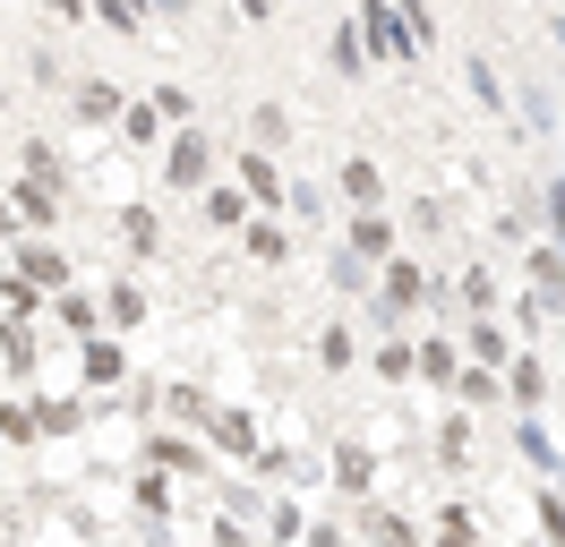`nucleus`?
I'll return each instance as SVG.
<instances>
[{
    "mask_svg": "<svg viewBox=\"0 0 565 547\" xmlns=\"http://www.w3.org/2000/svg\"><path fill=\"white\" fill-rule=\"evenodd\" d=\"M163 180H172V189H206V180H214V137L206 129H180L172 146H163Z\"/></svg>",
    "mask_w": 565,
    "mask_h": 547,
    "instance_id": "1",
    "label": "nucleus"
},
{
    "mask_svg": "<svg viewBox=\"0 0 565 547\" xmlns=\"http://www.w3.org/2000/svg\"><path fill=\"white\" fill-rule=\"evenodd\" d=\"M420 300H428L420 257H386V282H377V317H386V325H403V317H412Z\"/></svg>",
    "mask_w": 565,
    "mask_h": 547,
    "instance_id": "2",
    "label": "nucleus"
},
{
    "mask_svg": "<svg viewBox=\"0 0 565 547\" xmlns=\"http://www.w3.org/2000/svg\"><path fill=\"white\" fill-rule=\"evenodd\" d=\"M360 26H369V52H386V61H420V43H412V26L394 18V0H360Z\"/></svg>",
    "mask_w": 565,
    "mask_h": 547,
    "instance_id": "3",
    "label": "nucleus"
},
{
    "mask_svg": "<svg viewBox=\"0 0 565 547\" xmlns=\"http://www.w3.org/2000/svg\"><path fill=\"white\" fill-rule=\"evenodd\" d=\"M77 120H95V129H120V120H129V103H120V86H111V77H77Z\"/></svg>",
    "mask_w": 565,
    "mask_h": 547,
    "instance_id": "4",
    "label": "nucleus"
},
{
    "mask_svg": "<svg viewBox=\"0 0 565 547\" xmlns=\"http://www.w3.org/2000/svg\"><path fill=\"white\" fill-rule=\"evenodd\" d=\"M18 274H26L35 291H70V257H61V248H43V239L18 248Z\"/></svg>",
    "mask_w": 565,
    "mask_h": 547,
    "instance_id": "5",
    "label": "nucleus"
},
{
    "mask_svg": "<svg viewBox=\"0 0 565 547\" xmlns=\"http://www.w3.org/2000/svg\"><path fill=\"white\" fill-rule=\"evenodd\" d=\"M9 214H18V223H61V189H43V180H18V189H9Z\"/></svg>",
    "mask_w": 565,
    "mask_h": 547,
    "instance_id": "6",
    "label": "nucleus"
},
{
    "mask_svg": "<svg viewBox=\"0 0 565 547\" xmlns=\"http://www.w3.org/2000/svg\"><path fill=\"white\" fill-rule=\"evenodd\" d=\"M206 437L214 453H257V419L248 410H206Z\"/></svg>",
    "mask_w": 565,
    "mask_h": 547,
    "instance_id": "7",
    "label": "nucleus"
},
{
    "mask_svg": "<svg viewBox=\"0 0 565 547\" xmlns=\"http://www.w3.org/2000/svg\"><path fill=\"white\" fill-rule=\"evenodd\" d=\"M531 291H540V300L548 308H565V248H531Z\"/></svg>",
    "mask_w": 565,
    "mask_h": 547,
    "instance_id": "8",
    "label": "nucleus"
},
{
    "mask_svg": "<svg viewBox=\"0 0 565 547\" xmlns=\"http://www.w3.org/2000/svg\"><path fill=\"white\" fill-rule=\"evenodd\" d=\"M334 189H343V205H352V214H369V205L386 197V180H377V163H360V154L343 163V180H334Z\"/></svg>",
    "mask_w": 565,
    "mask_h": 547,
    "instance_id": "9",
    "label": "nucleus"
},
{
    "mask_svg": "<svg viewBox=\"0 0 565 547\" xmlns=\"http://www.w3.org/2000/svg\"><path fill=\"white\" fill-rule=\"evenodd\" d=\"M241 189H248V197H257V205H291V197H282V171L266 163L257 146H248V154H241Z\"/></svg>",
    "mask_w": 565,
    "mask_h": 547,
    "instance_id": "10",
    "label": "nucleus"
},
{
    "mask_svg": "<svg viewBox=\"0 0 565 547\" xmlns=\"http://www.w3.org/2000/svg\"><path fill=\"white\" fill-rule=\"evenodd\" d=\"M343 248H360V257L377 266V257H386V248H394V223H386V214H377V205H369V214H352V239H343Z\"/></svg>",
    "mask_w": 565,
    "mask_h": 547,
    "instance_id": "11",
    "label": "nucleus"
},
{
    "mask_svg": "<svg viewBox=\"0 0 565 547\" xmlns=\"http://www.w3.org/2000/svg\"><path fill=\"white\" fill-rule=\"evenodd\" d=\"M326 61H334V77H360V68H369V34H360V26H334Z\"/></svg>",
    "mask_w": 565,
    "mask_h": 547,
    "instance_id": "12",
    "label": "nucleus"
},
{
    "mask_svg": "<svg viewBox=\"0 0 565 547\" xmlns=\"http://www.w3.org/2000/svg\"><path fill=\"white\" fill-rule=\"evenodd\" d=\"M248 205H257L248 189H206V205H198V214H206L214 232H232V223H248Z\"/></svg>",
    "mask_w": 565,
    "mask_h": 547,
    "instance_id": "13",
    "label": "nucleus"
},
{
    "mask_svg": "<svg viewBox=\"0 0 565 547\" xmlns=\"http://www.w3.org/2000/svg\"><path fill=\"white\" fill-rule=\"evenodd\" d=\"M505 394H514L523 410H540V403H548V368H540V360H514V376H505Z\"/></svg>",
    "mask_w": 565,
    "mask_h": 547,
    "instance_id": "14",
    "label": "nucleus"
},
{
    "mask_svg": "<svg viewBox=\"0 0 565 547\" xmlns=\"http://www.w3.org/2000/svg\"><path fill=\"white\" fill-rule=\"evenodd\" d=\"M282 137H291V120H282L275 103H257V111H248V146H257V154H275Z\"/></svg>",
    "mask_w": 565,
    "mask_h": 547,
    "instance_id": "15",
    "label": "nucleus"
},
{
    "mask_svg": "<svg viewBox=\"0 0 565 547\" xmlns=\"http://www.w3.org/2000/svg\"><path fill=\"white\" fill-rule=\"evenodd\" d=\"M248 257H257V266H282V257H291V232H282V223H248Z\"/></svg>",
    "mask_w": 565,
    "mask_h": 547,
    "instance_id": "16",
    "label": "nucleus"
},
{
    "mask_svg": "<svg viewBox=\"0 0 565 547\" xmlns=\"http://www.w3.org/2000/svg\"><path fill=\"white\" fill-rule=\"evenodd\" d=\"M462 351H471L480 368H505V351H514V342H505V334H497V325H489V317H480V325L462 334Z\"/></svg>",
    "mask_w": 565,
    "mask_h": 547,
    "instance_id": "17",
    "label": "nucleus"
},
{
    "mask_svg": "<svg viewBox=\"0 0 565 547\" xmlns=\"http://www.w3.org/2000/svg\"><path fill=\"white\" fill-rule=\"evenodd\" d=\"M369 471H377V462H369V444H343V453H334V487H343V496H360Z\"/></svg>",
    "mask_w": 565,
    "mask_h": 547,
    "instance_id": "18",
    "label": "nucleus"
},
{
    "mask_svg": "<svg viewBox=\"0 0 565 547\" xmlns=\"http://www.w3.org/2000/svg\"><path fill=\"white\" fill-rule=\"evenodd\" d=\"M104 317H111V325H120V334H129V325H146V291H138V282H111Z\"/></svg>",
    "mask_w": 565,
    "mask_h": 547,
    "instance_id": "19",
    "label": "nucleus"
},
{
    "mask_svg": "<svg viewBox=\"0 0 565 547\" xmlns=\"http://www.w3.org/2000/svg\"><path fill=\"white\" fill-rule=\"evenodd\" d=\"M0 360H9V376H26V368H35V334H26L18 317L0 325Z\"/></svg>",
    "mask_w": 565,
    "mask_h": 547,
    "instance_id": "20",
    "label": "nucleus"
},
{
    "mask_svg": "<svg viewBox=\"0 0 565 547\" xmlns=\"http://www.w3.org/2000/svg\"><path fill=\"white\" fill-rule=\"evenodd\" d=\"M0 437H9V444L43 437V410H35V403H0Z\"/></svg>",
    "mask_w": 565,
    "mask_h": 547,
    "instance_id": "21",
    "label": "nucleus"
},
{
    "mask_svg": "<svg viewBox=\"0 0 565 547\" xmlns=\"http://www.w3.org/2000/svg\"><path fill=\"white\" fill-rule=\"evenodd\" d=\"M120 137H129V146H154V137H163V103H129Z\"/></svg>",
    "mask_w": 565,
    "mask_h": 547,
    "instance_id": "22",
    "label": "nucleus"
},
{
    "mask_svg": "<svg viewBox=\"0 0 565 547\" xmlns=\"http://www.w3.org/2000/svg\"><path fill=\"white\" fill-rule=\"evenodd\" d=\"M95 317H104V308L86 300V291H61V325H70L77 342H95Z\"/></svg>",
    "mask_w": 565,
    "mask_h": 547,
    "instance_id": "23",
    "label": "nucleus"
},
{
    "mask_svg": "<svg viewBox=\"0 0 565 547\" xmlns=\"http://www.w3.org/2000/svg\"><path fill=\"white\" fill-rule=\"evenodd\" d=\"M95 18L111 34H146V0H95Z\"/></svg>",
    "mask_w": 565,
    "mask_h": 547,
    "instance_id": "24",
    "label": "nucleus"
},
{
    "mask_svg": "<svg viewBox=\"0 0 565 547\" xmlns=\"http://www.w3.org/2000/svg\"><path fill=\"white\" fill-rule=\"evenodd\" d=\"M146 462H163V471H206L198 444H180V437H154V444H146Z\"/></svg>",
    "mask_w": 565,
    "mask_h": 547,
    "instance_id": "25",
    "label": "nucleus"
},
{
    "mask_svg": "<svg viewBox=\"0 0 565 547\" xmlns=\"http://www.w3.org/2000/svg\"><path fill=\"white\" fill-rule=\"evenodd\" d=\"M120 239H129V248H154V239H163L154 205H129V214H120Z\"/></svg>",
    "mask_w": 565,
    "mask_h": 547,
    "instance_id": "26",
    "label": "nucleus"
},
{
    "mask_svg": "<svg viewBox=\"0 0 565 547\" xmlns=\"http://www.w3.org/2000/svg\"><path fill=\"white\" fill-rule=\"evenodd\" d=\"M420 376H428V385H446V376H455V342H446V334L420 342Z\"/></svg>",
    "mask_w": 565,
    "mask_h": 547,
    "instance_id": "27",
    "label": "nucleus"
},
{
    "mask_svg": "<svg viewBox=\"0 0 565 547\" xmlns=\"http://www.w3.org/2000/svg\"><path fill=\"white\" fill-rule=\"evenodd\" d=\"M437 547H480V522H471V513H437Z\"/></svg>",
    "mask_w": 565,
    "mask_h": 547,
    "instance_id": "28",
    "label": "nucleus"
},
{
    "mask_svg": "<svg viewBox=\"0 0 565 547\" xmlns=\"http://www.w3.org/2000/svg\"><path fill=\"white\" fill-rule=\"evenodd\" d=\"M369 282H377V274H369V257H360V248H343V257H334V291H369Z\"/></svg>",
    "mask_w": 565,
    "mask_h": 547,
    "instance_id": "29",
    "label": "nucleus"
},
{
    "mask_svg": "<svg viewBox=\"0 0 565 547\" xmlns=\"http://www.w3.org/2000/svg\"><path fill=\"white\" fill-rule=\"evenodd\" d=\"M86 385H120V351L111 342H86Z\"/></svg>",
    "mask_w": 565,
    "mask_h": 547,
    "instance_id": "30",
    "label": "nucleus"
},
{
    "mask_svg": "<svg viewBox=\"0 0 565 547\" xmlns=\"http://www.w3.org/2000/svg\"><path fill=\"white\" fill-rule=\"evenodd\" d=\"M369 539H377V547H420V539H412V522H403V513H369Z\"/></svg>",
    "mask_w": 565,
    "mask_h": 547,
    "instance_id": "31",
    "label": "nucleus"
},
{
    "mask_svg": "<svg viewBox=\"0 0 565 547\" xmlns=\"http://www.w3.org/2000/svg\"><path fill=\"white\" fill-rule=\"evenodd\" d=\"M318 360H326V368H352V325H326V334H318Z\"/></svg>",
    "mask_w": 565,
    "mask_h": 547,
    "instance_id": "32",
    "label": "nucleus"
},
{
    "mask_svg": "<svg viewBox=\"0 0 565 547\" xmlns=\"http://www.w3.org/2000/svg\"><path fill=\"white\" fill-rule=\"evenodd\" d=\"M26 180H43V189H61L70 171H61V154H52V146H26Z\"/></svg>",
    "mask_w": 565,
    "mask_h": 547,
    "instance_id": "33",
    "label": "nucleus"
},
{
    "mask_svg": "<svg viewBox=\"0 0 565 547\" xmlns=\"http://www.w3.org/2000/svg\"><path fill=\"white\" fill-rule=\"evenodd\" d=\"M412 368H420V351H412V342H386V351H377V376H394V385H403Z\"/></svg>",
    "mask_w": 565,
    "mask_h": 547,
    "instance_id": "34",
    "label": "nucleus"
},
{
    "mask_svg": "<svg viewBox=\"0 0 565 547\" xmlns=\"http://www.w3.org/2000/svg\"><path fill=\"white\" fill-rule=\"evenodd\" d=\"M514 444H523L540 471H557V444H548V428H540V419H523V437H514Z\"/></svg>",
    "mask_w": 565,
    "mask_h": 547,
    "instance_id": "35",
    "label": "nucleus"
},
{
    "mask_svg": "<svg viewBox=\"0 0 565 547\" xmlns=\"http://www.w3.org/2000/svg\"><path fill=\"white\" fill-rule=\"evenodd\" d=\"M394 18H403V26H412V43H420V52H428V43H437V18H428L420 0H394Z\"/></svg>",
    "mask_w": 565,
    "mask_h": 547,
    "instance_id": "36",
    "label": "nucleus"
},
{
    "mask_svg": "<svg viewBox=\"0 0 565 547\" xmlns=\"http://www.w3.org/2000/svg\"><path fill=\"white\" fill-rule=\"evenodd\" d=\"M462 403H505V385H497V368H471V376H462Z\"/></svg>",
    "mask_w": 565,
    "mask_h": 547,
    "instance_id": "37",
    "label": "nucleus"
},
{
    "mask_svg": "<svg viewBox=\"0 0 565 547\" xmlns=\"http://www.w3.org/2000/svg\"><path fill=\"white\" fill-rule=\"evenodd\" d=\"M462 308H480V317L497 308V274H489V266H480V274H462Z\"/></svg>",
    "mask_w": 565,
    "mask_h": 547,
    "instance_id": "38",
    "label": "nucleus"
},
{
    "mask_svg": "<svg viewBox=\"0 0 565 547\" xmlns=\"http://www.w3.org/2000/svg\"><path fill=\"white\" fill-rule=\"evenodd\" d=\"M35 410H43V437H70L77 419H86V410H77V403H35Z\"/></svg>",
    "mask_w": 565,
    "mask_h": 547,
    "instance_id": "39",
    "label": "nucleus"
},
{
    "mask_svg": "<svg viewBox=\"0 0 565 547\" xmlns=\"http://www.w3.org/2000/svg\"><path fill=\"white\" fill-rule=\"evenodd\" d=\"M163 403H172V419H198V428H206V394H189V385H172V394H163Z\"/></svg>",
    "mask_w": 565,
    "mask_h": 547,
    "instance_id": "40",
    "label": "nucleus"
},
{
    "mask_svg": "<svg viewBox=\"0 0 565 547\" xmlns=\"http://www.w3.org/2000/svg\"><path fill=\"white\" fill-rule=\"evenodd\" d=\"M471 95L489 103V111H497V103H505V86H497V68H489V52H480V61H471Z\"/></svg>",
    "mask_w": 565,
    "mask_h": 547,
    "instance_id": "41",
    "label": "nucleus"
},
{
    "mask_svg": "<svg viewBox=\"0 0 565 547\" xmlns=\"http://www.w3.org/2000/svg\"><path fill=\"white\" fill-rule=\"evenodd\" d=\"M437 453H446V462H462V453H471V419H462V410L446 419V437H437Z\"/></svg>",
    "mask_w": 565,
    "mask_h": 547,
    "instance_id": "42",
    "label": "nucleus"
},
{
    "mask_svg": "<svg viewBox=\"0 0 565 547\" xmlns=\"http://www.w3.org/2000/svg\"><path fill=\"white\" fill-rule=\"evenodd\" d=\"M540 530H548V547H565V496H557V487L540 496Z\"/></svg>",
    "mask_w": 565,
    "mask_h": 547,
    "instance_id": "43",
    "label": "nucleus"
},
{
    "mask_svg": "<svg viewBox=\"0 0 565 547\" xmlns=\"http://www.w3.org/2000/svg\"><path fill=\"white\" fill-rule=\"evenodd\" d=\"M266 479H309V453H266Z\"/></svg>",
    "mask_w": 565,
    "mask_h": 547,
    "instance_id": "44",
    "label": "nucleus"
},
{
    "mask_svg": "<svg viewBox=\"0 0 565 547\" xmlns=\"http://www.w3.org/2000/svg\"><path fill=\"white\" fill-rule=\"evenodd\" d=\"M282 539H300V505H291V496H275V547Z\"/></svg>",
    "mask_w": 565,
    "mask_h": 547,
    "instance_id": "45",
    "label": "nucleus"
},
{
    "mask_svg": "<svg viewBox=\"0 0 565 547\" xmlns=\"http://www.w3.org/2000/svg\"><path fill=\"white\" fill-rule=\"evenodd\" d=\"M540 205H548V232L565 239V180H548V197H540Z\"/></svg>",
    "mask_w": 565,
    "mask_h": 547,
    "instance_id": "46",
    "label": "nucleus"
},
{
    "mask_svg": "<svg viewBox=\"0 0 565 547\" xmlns=\"http://www.w3.org/2000/svg\"><path fill=\"white\" fill-rule=\"evenodd\" d=\"M43 9H52V18H61V26H70V18H86V9H95V0H43Z\"/></svg>",
    "mask_w": 565,
    "mask_h": 547,
    "instance_id": "47",
    "label": "nucleus"
},
{
    "mask_svg": "<svg viewBox=\"0 0 565 547\" xmlns=\"http://www.w3.org/2000/svg\"><path fill=\"white\" fill-rule=\"evenodd\" d=\"M214 547H248V530L241 522H214Z\"/></svg>",
    "mask_w": 565,
    "mask_h": 547,
    "instance_id": "48",
    "label": "nucleus"
},
{
    "mask_svg": "<svg viewBox=\"0 0 565 547\" xmlns=\"http://www.w3.org/2000/svg\"><path fill=\"white\" fill-rule=\"evenodd\" d=\"M309 547H343V530H334V522H318V530H309Z\"/></svg>",
    "mask_w": 565,
    "mask_h": 547,
    "instance_id": "49",
    "label": "nucleus"
},
{
    "mask_svg": "<svg viewBox=\"0 0 565 547\" xmlns=\"http://www.w3.org/2000/svg\"><path fill=\"white\" fill-rule=\"evenodd\" d=\"M241 18H275V0H241Z\"/></svg>",
    "mask_w": 565,
    "mask_h": 547,
    "instance_id": "50",
    "label": "nucleus"
},
{
    "mask_svg": "<svg viewBox=\"0 0 565 547\" xmlns=\"http://www.w3.org/2000/svg\"><path fill=\"white\" fill-rule=\"evenodd\" d=\"M154 9H163V18H189V9H198V0H154Z\"/></svg>",
    "mask_w": 565,
    "mask_h": 547,
    "instance_id": "51",
    "label": "nucleus"
},
{
    "mask_svg": "<svg viewBox=\"0 0 565 547\" xmlns=\"http://www.w3.org/2000/svg\"><path fill=\"white\" fill-rule=\"evenodd\" d=\"M557 43H565V18H557Z\"/></svg>",
    "mask_w": 565,
    "mask_h": 547,
    "instance_id": "52",
    "label": "nucleus"
},
{
    "mask_svg": "<svg viewBox=\"0 0 565 547\" xmlns=\"http://www.w3.org/2000/svg\"><path fill=\"white\" fill-rule=\"evenodd\" d=\"M557 479H565V471H557ZM557 496H565V487H557Z\"/></svg>",
    "mask_w": 565,
    "mask_h": 547,
    "instance_id": "53",
    "label": "nucleus"
}]
</instances>
